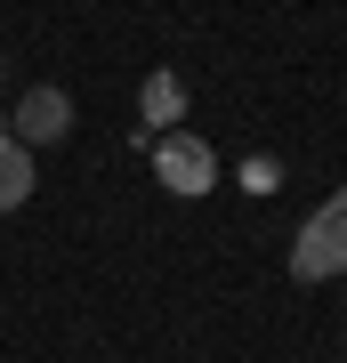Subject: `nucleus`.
Listing matches in <instances>:
<instances>
[{
	"label": "nucleus",
	"mask_w": 347,
	"mask_h": 363,
	"mask_svg": "<svg viewBox=\"0 0 347 363\" xmlns=\"http://www.w3.org/2000/svg\"><path fill=\"white\" fill-rule=\"evenodd\" d=\"M291 274H299V283H339V274H347V186H339L323 210L299 218V234H291Z\"/></svg>",
	"instance_id": "nucleus-1"
},
{
	"label": "nucleus",
	"mask_w": 347,
	"mask_h": 363,
	"mask_svg": "<svg viewBox=\"0 0 347 363\" xmlns=\"http://www.w3.org/2000/svg\"><path fill=\"white\" fill-rule=\"evenodd\" d=\"M145 154H154L162 194H178V202H202L210 186H219V154H210V138H194V130H162Z\"/></svg>",
	"instance_id": "nucleus-2"
},
{
	"label": "nucleus",
	"mask_w": 347,
	"mask_h": 363,
	"mask_svg": "<svg viewBox=\"0 0 347 363\" xmlns=\"http://www.w3.org/2000/svg\"><path fill=\"white\" fill-rule=\"evenodd\" d=\"M9 138L16 145H65L73 138V97H65L57 81H33V89L16 97V113H9Z\"/></svg>",
	"instance_id": "nucleus-3"
},
{
	"label": "nucleus",
	"mask_w": 347,
	"mask_h": 363,
	"mask_svg": "<svg viewBox=\"0 0 347 363\" xmlns=\"http://www.w3.org/2000/svg\"><path fill=\"white\" fill-rule=\"evenodd\" d=\"M138 113H145V138L178 130V121H186V81H178V73H145V89H138Z\"/></svg>",
	"instance_id": "nucleus-4"
},
{
	"label": "nucleus",
	"mask_w": 347,
	"mask_h": 363,
	"mask_svg": "<svg viewBox=\"0 0 347 363\" xmlns=\"http://www.w3.org/2000/svg\"><path fill=\"white\" fill-rule=\"evenodd\" d=\"M33 186H40V169H33V145H16V138H0V218H9V210H25V202H33Z\"/></svg>",
	"instance_id": "nucleus-5"
},
{
	"label": "nucleus",
	"mask_w": 347,
	"mask_h": 363,
	"mask_svg": "<svg viewBox=\"0 0 347 363\" xmlns=\"http://www.w3.org/2000/svg\"><path fill=\"white\" fill-rule=\"evenodd\" d=\"M275 186H283V162H275V154H250V162H243V194H250V202H267Z\"/></svg>",
	"instance_id": "nucleus-6"
},
{
	"label": "nucleus",
	"mask_w": 347,
	"mask_h": 363,
	"mask_svg": "<svg viewBox=\"0 0 347 363\" xmlns=\"http://www.w3.org/2000/svg\"><path fill=\"white\" fill-rule=\"evenodd\" d=\"M0 65H9V57H0Z\"/></svg>",
	"instance_id": "nucleus-7"
}]
</instances>
